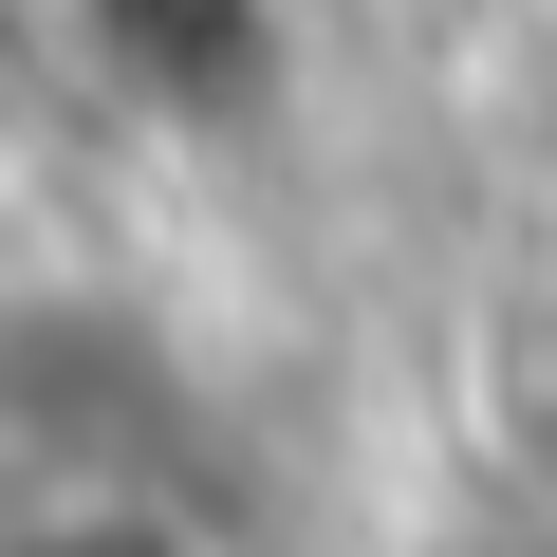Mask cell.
<instances>
[{
	"label": "cell",
	"mask_w": 557,
	"mask_h": 557,
	"mask_svg": "<svg viewBox=\"0 0 557 557\" xmlns=\"http://www.w3.org/2000/svg\"><path fill=\"white\" fill-rule=\"evenodd\" d=\"M38 38L168 149H260L298 112V75H317L298 0H38Z\"/></svg>",
	"instance_id": "cell-1"
},
{
	"label": "cell",
	"mask_w": 557,
	"mask_h": 557,
	"mask_svg": "<svg viewBox=\"0 0 557 557\" xmlns=\"http://www.w3.org/2000/svg\"><path fill=\"white\" fill-rule=\"evenodd\" d=\"M0 557H242V539L149 465H38L0 483Z\"/></svg>",
	"instance_id": "cell-2"
},
{
	"label": "cell",
	"mask_w": 557,
	"mask_h": 557,
	"mask_svg": "<svg viewBox=\"0 0 557 557\" xmlns=\"http://www.w3.org/2000/svg\"><path fill=\"white\" fill-rule=\"evenodd\" d=\"M465 428L502 483L557 502V278H502V298L465 317Z\"/></svg>",
	"instance_id": "cell-3"
},
{
	"label": "cell",
	"mask_w": 557,
	"mask_h": 557,
	"mask_svg": "<svg viewBox=\"0 0 557 557\" xmlns=\"http://www.w3.org/2000/svg\"><path fill=\"white\" fill-rule=\"evenodd\" d=\"M20 57H38V0H0V94H20Z\"/></svg>",
	"instance_id": "cell-4"
}]
</instances>
